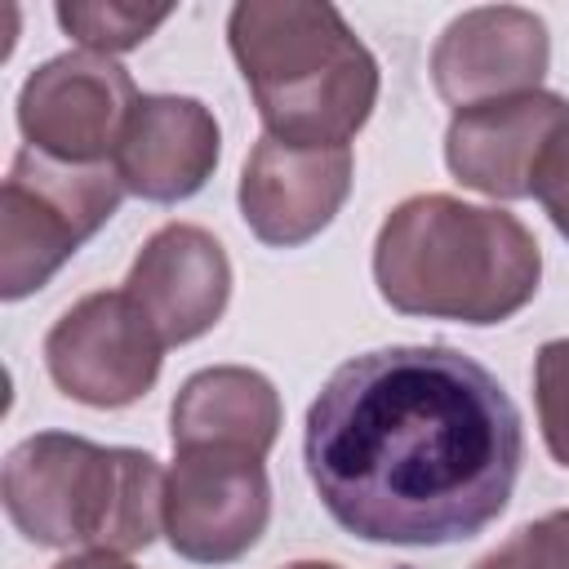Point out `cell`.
<instances>
[{
    "mask_svg": "<svg viewBox=\"0 0 569 569\" xmlns=\"http://www.w3.org/2000/svg\"><path fill=\"white\" fill-rule=\"evenodd\" d=\"M129 302L151 320L164 347L209 333L231 298V262L213 231L196 222H164L124 276Z\"/></svg>",
    "mask_w": 569,
    "mask_h": 569,
    "instance_id": "7c38bea8",
    "label": "cell"
},
{
    "mask_svg": "<svg viewBox=\"0 0 569 569\" xmlns=\"http://www.w3.org/2000/svg\"><path fill=\"white\" fill-rule=\"evenodd\" d=\"M471 569H569V507L520 525Z\"/></svg>",
    "mask_w": 569,
    "mask_h": 569,
    "instance_id": "e0dca14e",
    "label": "cell"
},
{
    "mask_svg": "<svg viewBox=\"0 0 569 569\" xmlns=\"http://www.w3.org/2000/svg\"><path fill=\"white\" fill-rule=\"evenodd\" d=\"M565 124L569 98L551 89L462 107L445 129V164L462 187L480 196L525 200L533 196V178Z\"/></svg>",
    "mask_w": 569,
    "mask_h": 569,
    "instance_id": "30bf717a",
    "label": "cell"
},
{
    "mask_svg": "<svg viewBox=\"0 0 569 569\" xmlns=\"http://www.w3.org/2000/svg\"><path fill=\"white\" fill-rule=\"evenodd\" d=\"M533 405L547 453L569 467V338H551L533 356Z\"/></svg>",
    "mask_w": 569,
    "mask_h": 569,
    "instance_id": "2e32d148",
    "label": "cell"
},
{
    "mask_svg": "<svg viewBox=\"0 0 569 569\" xmlns=\"http://www.w3.org/2000/svg\"><path fill=\"white\" fill-rule=\"evenodd\" d=\"M547 67H551L547 22L520 4L462 9L431 49L436 93L453 111L533 93Z\"/></svg>",
    "mask_w": 569,
    "mask_h": 569,
    "instance_id": "9c48e42d",
    "label": "cell"
},
{
    "mask_svg": "<svg viewBox=\"0 0 569 569\" xmlns=\"http://www.w3.org/2000/svg\"><path fill=\"white\" fill-rule=\"evenodd\" d=\"M227 44L276 142L347 147L373 116L378 58L325 0H240Z\"/></svg>",
    "mask_w": 569,
    "mask_h": 569,
    "instance_id": "3957f363",
    "label": "cell"
},
{
    "mask_svg": "<svg viewBox=\"0 0 569 569\" xmlns=\"http://www.w3.org/2000/svg\"><path fill=\"white\" fill-rule=\"evenodd\" d=\"M53 569H138V565H129V560L116 556V551H80V556L58 560Z\"/></svg>",
    "mask_w": 569,
    "mask_h": 569,
    "instance_id": "d6986e66",
    "label": "cell"
},
{
    "mask_svg": "<svg viewBox=\"0 0 569 569\" xmlns=\"http://www.w3.org/2000/svg\"><path fill=\"white\" fill-rule=\"evenodd\" d=\"M284 569H342V565H329V560H293Z\"/></svg>",
    "mask_w": 569,
    "mask_h": 569,
    "instance_id": "ffe728a7",
    "label": "cell"
},
{
    "mask_svg": "<svg viewBox=\"0 0 569 569\" xmlns=\"http://www.w3.org/2000/svg\"><path fill=\"white\" fill-rule=\"evenodd\" d=\"M173 449H244L267 458L280 436V396L267 373L213 365L191 373L169 409Z\"/></svg>",
    "mask_w": 569,
    "mask_h": 569,
    "instance_id": "5bb4252c",
    "label": "cell"
},
{
    "mask_svg": "<svg viewBox=\"0 0 569 569\" xmlns=\"http://www.w3.org/2000/svg\"><path fill=\"white\" fill-rule=\"evenodd\" d=\"M533 196H538V204L547 209L551 227L569 240V124H565V133L551 142V151H547V160H542V169H538V178H533Z\"/></svg>",
    "mask_w": 569,
    "mask_h": 569,
    "instance_id": "ac0fdd59",
    "label": "cell"
},
{
    "mask_svg": "<svg viewBox=\"0 0 569 569\" xmlns=\"http://www.w3.org/2000/svg\"><path fill=\"white\" fill-rule=\"evenodd\" d=\"M351 147H289L258 138L240 169V218L271 249L316 240L351 196Z\"/></svg>",
    "mask_w": 569,
    "mask_h": 569,
    "instance_id": "8fae6325",
    "label": "cell"
},
{
    "mask_svg": "<svg viewBox=\"0 0 569 569\" xmlns=\"http://www.w3.org/2000/svg\"><path fill=\"white\" fill-rule=\"evenodd\" d=\"M58 22L71 40H80L89 53H124V49H138L173 9L169 4H124V0H62L58 9Z\"/></svg>",
    "mask_w": 569,
    "mask_h": 569,
    "instance_id": "9a60e30c",
    "label": "cell"
},
{
    "mask_svg": "<svg viewBox=\"0 0 569 569\" xmlns=\"http://www.w3.org/2000/svg\"><path fill=\"white\" fill-rule=\"evenodd\" d=\"M164 480L169 471L142 449L36 431L9 449L0 498L13 529L36 547L129 556L164 533Z\"/></svg>",
    "mask_w": 569,
    "mask_h": 569,
    "instance_id": "277c9868",
    "label": "cell"
},
{
    "mask_svg": "<svg viewBox=\"0 0 569 569\" xmlns=\"http://www.w3.org/2000/svg\"><path fill=\"white\" fill-rule=\"evenodd\" d=\"M164 342L124 289H98L71 302L44 333L53 387L93 409H124L160 378Z\"/></svg>",
    "mask_w": 569,
    "mask_h": 569,
    "instance_id": "8992f818",
    "label": "cell"
},
{
    "mask_svg": "<svg viewBox=\"0 0 569 569\" xmlns=\"http://www.w3.org/2000/svg\"><path fill=\"white\" fill-rule=\"evenodd\" d=\"M133 76L102 53H58L18 89V129L31 151L62 164H107L138 107Z\"/></svg>",
    "mask_w": 569,
    "mask_h": 569,
    "instance_id": "52a82bcc",
    "label": "cell"
},
{
    "mask_svg": "<svg viewBox=\"0 0 569 569\" xmlns=\"http://www.w3.org/2000/svg\"><path fill=\"white\" fill-rule=\"evenodd\" d=\"M271 520V480L244 449H173L164 480V538L191 565L240 560Z\"/></svg>",
    "mask_w": 569,
    "mask_h": 569,
    "instance_id": "ba28073f",
    "label": "cell"
},
{
    "mask_svg": "<svg viewBox=\"0 0 569 569\" xmlns=\"http://www.w3.org/2000/svg\"><path fill=\"white\" fill-rule=\"evenodd\" d=\"M124 200L116 164H62L22 147L0 191V298L44 289Z\"/></svg>",
    "mask_w": 569,
    "mask_h": 569,
    "instance_id": "5b68a950",
    "label": "cell"
},
{
    "mask_svg": "<svg viewBox=\"0 0 569 569\" xmlns=\"http://www.w3.org/2000/svg\"><path fill=\"white\" fill-rule=\"evenodd\" d=\"M302 458L347 533L445 547L507 511L525 427L502 382L467 351L378 347L325 378L307 409Z\"/></svg>",
    "mask_w": 569,
    "mask_h": 569,
    "instance_id": "6da1fadb",
    "label": "cell"
},
{
    "mask_svg": "<svg viewBox=\"0 0 569 569\" xmlns=\"http://www.w3.org/2000/svg\"><path fill=\"white\" fill-rule=\"evenodd\" d=\"M222 133L213 111L187 93H142L116 147V173L129 196L178 204L218 169Z\"/></svg>",
    "mask_w": 569,
    "mask_h": 569,
    "instance_id": "4fadbf2b",
    "label": "cell"
},
{
    "mask_svg": "<svg viewBox=\"0 0 569 569\" xmlns=\"http://www.w3.org/2000/svg\"><path fill=\"white\" fill-rule=\"evenodd\" d=\"M373 280L382 302L400 316L498 325L533 302L542 249L507 209L422 191L382 218Z\"/></svg>",
    "mask_w": 569,
    "mask_h": 569,
    "instance_id": "7a4b0ae2",
    "label": "cell"
}]
</instances>
